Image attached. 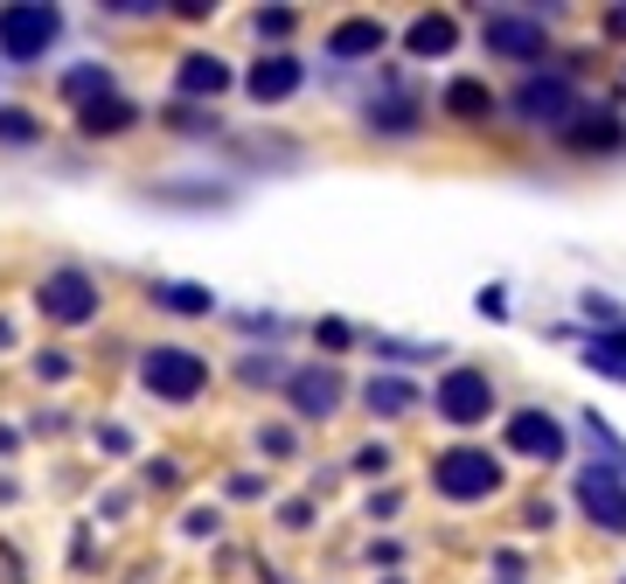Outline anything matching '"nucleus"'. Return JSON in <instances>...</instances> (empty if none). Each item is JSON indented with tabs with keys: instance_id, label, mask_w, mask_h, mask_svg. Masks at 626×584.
Here are the masks:
<instances>
[{
	"instance_id": "2",
	"label": "nucleus",
	"mask_w": 626,
	"mask_h": 584,
	"mask_svg": "<svg viewBox=\"0 0 626 584\" xmlns=\"http://www.w3.org/2000/svg\"><path fill=\"white\" fill-rule=\"evenodd\" d=\"M57 36H63V14L57 8H0V49H8L14 63L49 57Z\"/></svg>"
},
{
	"instance_id": "16",
	"label": "nucleus",
	"mask_w": 626,
	"mask_h": 584,
	"mask_svg": "<svg viewBox=\"0 0 626 584\" xmlns=\"http://www.w3.org/2000/svg\"><path fill=\"white\" fill-rule=\"evenodd\" d=\"M446 112H453V119H487V112H494V98H487V84L460 77V84L446 91Z\"/></svg>"
},
{
	"instance_id": "1",
	"label": "nucleus",
	"mask_w": 626,
	"mask_h": 584,
	"mask_svg": "<svg viewBox=\"0 0 626 584\" xmlns=\"http://www.w3.org/2000/svg\"><path fill=\"white\" fill-rule=\"evenodd\" d=\"M432 487L446 494V501H481V494L502 487V466H494V460L481 453V445H453V453H438Z\"/></svg>"
},
{
	"instance_id": "10",
	"label": "nucleus",
	"mask_w": 626,
	"mask_h": 584,
	"mask_svg": "<svg viewBox=\"0 0 626 584\" xmlns=\"http://www.w3.org/2000/svg\"><path fill=\"white\" fill-rule=\"evenodd\" d=\"M285 390H293V411L300 417H327L334 404H342V376H334V369H300Z\"/></svg>"
},
{
	"instance_id": "4",
	"label": "nucleus",
	"mask_w": 626,
	"mask_h": 584,
	"mask_svg": "<svg viewBox=\"0 0 626 584\" xmlns=\"http://www.w3.org/2000/svg\"><path fill=\"white\" fill-rule=\"evenodd\" d=\"M515 112L529 125H564V119H578V91H571V77H529L515 91Z\"/></svg>"
},
{
	"instance_id": "14",
	"label": "nucleus",
	"mask_w": 626,
	"mask_h": 584,
	"mask_svg": "<svg viewBox=\"0 0 626 584\" xmlns=\"http://www.w3.org/2000/svg\"><path fill=\"white\" fill-rule=\"evenodd\" d=\"M585 369H598V376L626 383V328H619V334H598L592 349H585Z\"/></svg>"
},
{
	"instance_id": "6",
	"label": "nucleus",
	"mask_w": 626,
	"mask_h": 584,
	"mask_svg": "<svg viewBox=\"0 0 626 584\" xmlns=\"http://www.w3.org/2000/svg\"><path fill=\"white\" fill-rule=\"evenodd\" d=\"M487 49L508 63H543V14H487Z\"/></svg>"
},
{
	"instance_id": "18",
	"label": "nucleus",
	"mask_w": 626,
	"mask_h": 584,
	"mask_svg": "<svg viewBox=\"0 0 626 584\" xmlns=\"http://www.w3.org/2000/svg\"><path fill=\"white\" fill-rule=\"evenodd\" d=\"M133 125V104L125 98H98V104H84V132H125Z\"/></svg>"
},
{
	"instance_id": "11",
	"label": "nucleus",
	"mask_w": 626,
	"mask_h": 584,
	"mask_svg": "<svg viewBox=\"0 0 626 584\" xmlns=\"http://www.w3.org/2000/svg\"><path fill=\"white\" fill-rule=\"evenodd\" d=\"M293 91H300V63L293 57H265V63L251 70V98L258 104H279V98H293Z\"/></svg>"
},
{
	"instance_id": "9",
	"label": "nucleus",
	"mask_w": 626,
	"mask_h": 584,
	"mask_svg": "<svg viewBox=\"0 0 626 584\" xmlns=\"http://www.w3.org/2000/svg\"><path fill=\"white\" fill-rule=\"evenodd\" d=\"M508 445L515 453H529V460H564V432H557V417H543V411H515L508 417Z\"/></svg>"
},
{
	"instance_id": "23",
	"label": "nucleus",
	"mask_w": 626,
	"mask_h": 584,
	"mask_svg": "<svg viewBox=\"0 0 626 584\" xmlns=\"http://www.w3.org/2000/svg\"><path fill=\"white\" fill-rule=\"evenodd\" d=\"M355 466H362V473H383V466H390V453H383V445H362Z\"/></svg>"
},
{
	"instance_id": "8",
	"label": "nucleus",
	"mask_w": 626,
	"mask_h": 584,
	"mask_svg": "<svg viewBox=\"0 0 626 584\" xmlns=\"http://www.w3.org/2000/svg\"><path fill=\"white\" fill-rule=\"evenodd\" d=\"M438 411H446L453 424H481L494 411V383L481 376V369H453V376L438 383Z\"/></svg>"
},
{
	"instance_id": "20",
	"label": "nucleus",
	"mask_w": 626,
	"mask_h": 584,
	"mask_svg": "<svg viewBox=\"0 0 626 584\" xmlns=\"http://www.w3.org/2000/svg\"><path fill=\"white\" fill-rule=\"evenodd\" d=\"M0 140H14V147L36 140V119H29V112H0Z\"/></svg>"
},
{
	"instance_id": "19",
	"label": "nucleus",
	"mask_w": 626,
	"mask_h": 584,
	"mask_svg": "<svg viewBox=\"0 0 626 584\" xmlns=\"http://www.w3.org/2000/svg\"><path fill=\"white\" fill-rule=\"evenodd\" d=\"M161 300H168L174 313H209V292H202V285H168Z\"/></svg>"
},
{
	"instance_id": "22",
	"label": "nucleus",
	"mask_w": 626,
	"mask_h": 584,
	"mask_svg": "<svg viewBox=\"0 0 626 584\" xmlns=\"http://www.w3.org/2000/svg\"><path fill=\"white\" fill-rule=\"evenodd\" d=\"M585 432H592V445H606V453H613V466H619V460H626V445H619V439H613V432H606V424H598V411H592V417H585Z\"/></svg>"
},
{
	"instance_id": "25",
	"label": "nucleus",
	"mask_w": 626,
	"mask_h": 584,
	"mask_svg": "<svg viewBox=\"0 0 626 584\" xmlns=\"http://www.w3.org/2000/svg\"><path fill=\"white\" fill-rule=\"evenodd\" d=\"M619 584H626V577H619Z\"/></svg>"
},
{
	"instance_id": "7",
	"label": "nucleus",
	"mask_w": 626,
	"mask_h": 584,
	"mask_svg": "<svg viewBox=\"0 0 626 584\" xmlns=\"http://www.w3.org/2000/svg\"><path fill=\"white\" fill-rule=\"evenodd\" d=\"M42 313L49 321H63V328H77V321H91L98 313V285L84 279V272H57V279H42Z\"/></svg>"
},
{
	"instance_id": "5",
	"label": "nucleus",
	"mask_w": 626,
	"mask_h": 584,
	"mask_svg": "<svg viewBox=\"0 0 626 584\" xmlns=\"http://www.w3.org/2000/svg\"><path fill=\"white\" fill-rule=\"evenodd\" d=\"M578 509L606 528V536H626V487H619V473L613 466H592L578 473Z\"/></svg>"
},
{
	"instance_id": "21",
	"label": "nucleus",
	"mask_w": 626,
	"mask_h": 584,
	"mask_svg": "<svg viewBox=\"0 0 626 584\" xmlns=\"http://www.w3.org/2000/svg\"><path fill=\"white\" fill-rule=\"evenodd\" d=\"M258 36H293V8H265L258 14Z\"/></svg>"
},
{
	"instance_id": "17",
	"label": "nucleus",
	"mask_w": 626,
	"mask_h": 584,
	"mask_svg": "<svg viewBox=\"0 0 626 584\" xmlns=\"http://www.w3.org/2000/svg\"><path fill=\"white\" fill-rule=\"evenodd\" d=\"M453 21L446 14H425V21H417V29H411V49H417V57H446V49H453Z\"/></svg>"
},
{
	"instance_id": "12",
	"label": "nucleus",
	"mask_w": 626,
	"mask_h": 584,
	"mask_svg": "<svg viewBox=\"0 0 626 584\" xmlns=\"http://www.w3.org/2000/svg\"><path fill=\"white\" fill-rule=\"evenodd\" d=\"M334 57H376L383 49V21H370V14H355V21H342V29H334Z\"/></svg>"
},
{
	"instance_id": "15",
	"label": "nucleus",
	"mask_w": 626,
	"mask_h": 584,
	"mask_svg": "<svg viewBox=\"0 0 626 584\" xmlns=\"http://www.w3.org/2000/svg\"><path fill=\"white\" fill-rule=\"evenodd\" d=\"M411 404H417V390H411L404 376H370V411L397 417V411H411Z\"/></svg>"
},
{
	"instance_id": "24",
	"label": "nucleus",
	"mask_w": 626,
	"mask_h": 584,
	"mask_svg": "<svg viewBox=\"0 0 626 584\" xmlns=\"http://www.w3.org/2000/svg\"><path fill=\"white\" fill-rule=\"evenodd\" d=\"M613 36H626V8H613Z\"/></svg>"
},
{
	"instance_id": "13",
	"label": "nucleus",
	"mask_w": 626,
	"mask_h": 584,
	"mask_svg": "<svg viewBox=\"0 0 626 584\" xmlns=\"http://www.w3.org/2000/svg\"><path fill=\"white\" fill-rule=\"evenodd\" d=\"M174 84L189 91V98H216V91L230 84V70H223L216 57H189V63H181V77H174Z\"/></svg>"
},
{
	"instance_id": "3",
	"label": "nucleus",
	"mask_w": 626,
	"mask_h": 584,
	"mask_svg": "<svg viewBox=\"0 0 626 584\" xmlns=\"http://www.w3.org/2000/svg\"><path fill=\"white\" fill-rule=\"evenodd\" d=\"M202 383H209L202 355H189V349H153V355H147V390L168 396V404H189V396H202Z\"/></svg>"
}]
</instances>
